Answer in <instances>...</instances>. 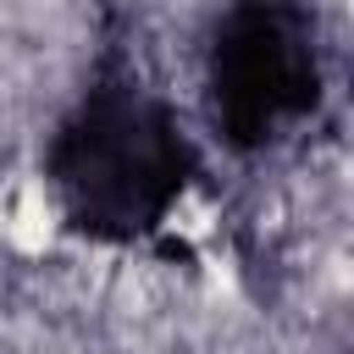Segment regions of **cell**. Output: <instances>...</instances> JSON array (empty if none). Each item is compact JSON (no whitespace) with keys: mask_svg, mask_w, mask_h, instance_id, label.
I'll return each instance as SVG.
<instances>
[{"mask_svg":"<svg viewBox=\"0 0 354 354\" xmlns=\"http://www.w3.org/2000/svg\"><path fill=\"white\" fill-rule=\"evenodd\" d=\"M199 177L177 105L149 88L133 50L105 39L44 144V188L61 221L94 243H138L166 227Z\"/></svg>","mask_w":354,"mask_h":354,"instance_id":"obj_1","label":"cell"},{"mask_svg":"<svg viewBox=\"0 0 354 354\" xmlns=\"http://www.w3.org/2000/svg\"><path fill=\"white\" fill-rule=\"evenodd\" d=\"M321 28L304 0H232L205 44V105L227 149L260 155L315 116Z\"/></svg>","mask_w":354,"mask_h":354,"instance_id":"obj_2","label":"cell"}]
</instances>
